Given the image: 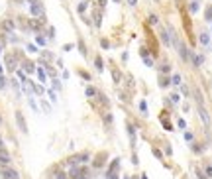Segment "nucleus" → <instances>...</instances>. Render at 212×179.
I'll return each mask as SVG.
<instances>
[{
	"mask_svg": "<svg viewBox=\"0 0 212 179\" xmlns=\"http://www.w3.org/2000/svg\"><path fill=\"white\" fill-rule=\"evenodd\" d=\"M77 10H79V12L83 14V12H85V10H86V4H85V2H83V4H79V8H77Z\"/></svg>",
	"mask_w": 212,
	"mask_h": 179,
	"instance_id": "39",
	"label": "nucleus"
},
{
	"mask_svg": "<svg viewBox=\"0 0 212 179\" xmlns=\"http://www.w3.org/2000/svg\"><path fill=\"white\" fill-rule=\"evenodd\" d=\"M200 43H202V45H208V43H210V36H208L206 32L200 33Z\"/></svg>",
	"mask_w": 212,
	"mask_h": 179,
	"instance_id": "16",
	"label": "nucleus"
},
{
	"mask_svg": "<svg viewBox=\"0 0 212 179\" xmlns=\"http://www.w3.org/2000/svg\"><path fill=\"white\" fill-rule=\"evenodd\" d=\"M2 28L8 30V32H12V30H14V22L12 20H4V22H2Z\"/></svg>",
	"mask_w": 212,
	"mask_h": 179,
	"instance_id": "17",
	"label": "nucleus"
},
{
	"mask_svg": "<svg viewBox=\"0 0 212 179\" xmlns=\"http://www.w3.org/2000/svg\"><path fill=\"white\" fill-rule=\"evenodd\" d=\"M86 97H96V93H98V91H96V89H94V87H86Z\"/></svg>",
	"mask_w": 212,
	"mask_h": 179,
	"instance_id": "18",
	"label": "nucleus"
},
{
	"mask_svg": "<svg viewBox=\"0 0 212 179\" xmlns=\"http://www.w3.org/2000/svg\"><path fill=\"white\" fill-rule=\"evenodd\" d=\"M159 36H161V41H163L165 45H171V43H173V38H171V33H169V30H167V28H161Z\"/></svg>",
	"mask_w": 212,
	"mask_h": 179,
	"instance_id": "4",
	"label": "nucleus"
},
{
	"mask_svg": "<svg viewBox=\"0 0 212 179\" xmlns=\"http://www.w3.org/2000/svg\"><path fill=\"white\" fill-rule=\"evenodd\" d=\"M37 75H40V81H41V83H43V81H45V73H43L41 69H37Z\"/></svg>",
	"mask_w": 212,
	"mask_h": 179,
	"instance_id": "37",
	"label": "nucleus"
},
{
	"mask_svg": "<svg viewBox=\"0 0 212 179\" xmlns=\"http://www.w3.org/2000/svg\"><path fill=\"white\" fill-rule=\"evenodd\" d=\"M30 26H32V28H35V30H37V28H40L41 24H40V22H37V20H30Z\"/></svg>",
	"mask_w": 212,
	"mask_h": 179,
	"instance_id": "33",
	"label": "nucleus"
},
{
	"mask_svg": "<svg viewBox=\"0 0 212 179\" xmlns=\"http://www.w3.org/2000/svg\"><path fill=\"white\" fill-rule=\"evenodd\" d=\"M120 99L124 100V102H130V100H128V94H126V93H120Z\"/></svg>",
	"mask_w": 212,
	"mask_h": 179,
	"instance_id": "42",
	"label": "nucleus"
},
{
	"mask_svg": "<svg viewBox=\"0 0 212 179\" xmlns=\"http://www.w3.org/2000/svg\"><path fill=\"white\" fill-rule=\"evenodd\" d=\"M100 45H102V47H110V41H108V40H102V41H100Z\"/></svg>",
	"mask_w": 212,
	"mask_h": 179,
	"instance_id": "43",
	"label": "nucleus"
},
{
	"mask_svg": "<svg viewBox=\"0 0 212 179\" xmlns=\"http://www.w3.org/2000/svg\"><path fill=\"white\" fill-rule=\"evenodd\" d=\"M177 124H179V128H185V126H187V122H185V120H183V118H181L179 122H177Z\"/></svg>",
	"mask_w": 212,
	"mask_h": 179,
	"instance_id": "45",
	"label": "nucleus"
},
{
	"mask_svg": "<svg viewBox=\"0 0 212 179\" xmlns=\"http://www.w3.org/2000/svg\"><path fill=\"white\" fill-rule=\"evenodd\" d=\"M4 87H6V79H4V77H0V89H4Z\"/></svg>",
	"mask_w": 212,
	"mask_h": 179,
	"instance_id": "44",
	"label": "nucleus"
},
{
	"mask_svg": "<svg viewBox=\"0 0 212 179\" xmlns=\"http://www.w3.org/2000/svg\"><path fill=\"white\" fill-rule=\"evenodd\" d=\"M0 148H2V138H0Z\"/></svg>",
	"mask_w": 212,
	"mask_h": 179,
	"instance_id": "54",
	"label": "nucleus"
},
{
	"mask_svg": "<svg viewBox=\"0 0 212 179\" xmlns=\"http://www.w3.org/2000/svg\"><path fill=\"white\" fill-rule=\"evenodd\" d=\"M181 91H183V94H189V89H187L185 85H181Z\"/></svg>",
	"mask_w": 212,
	"mask_h": 179,
	"instance_id": "48",
	"label": "nucleus"
},
{
	"mask_svg": "<svg viewBox=\"0 0 212 179\" xmlns=\"http://www.w3.org/2000/svg\"><path fill=\"white\" fill-rule=\"evenodd\" d=\"M147 22H149L151 26H155V24H157V16H155V14H149V18H147Z\"/></svg>",
	"mask_w": 212,
	"mask_h": 179,
	"instance_id": "23",
	"label": "nucleus"
},
{
	"mask_svg": "<svg viewBox=\"0 0 212 179\" xmlns=\"http://www.w3.org/2000/svg\"><path fill=\"white\" fill-rule=\"evenodd\" d=\"M163 126H165L167 130H173V126H171V122H169V120H163Z\"/></svg>",
	"mask_w": 212,
	"mask_h": 179,
	"instance_id": "38",
	"label": "nucleus"
},
{
	"mask_svg": "<svg viewBox=\"0 0 212 179\" xmlns=\"http://www.w3.org/2000/svg\"><path fill=\"white\" fill-rule=\"evenodd\" d=\"M192 152H194V153H200V152H202V148H200L199 144H192Z\"/></svg>",
	"mask_w": 212,
	"mask_h": 179,
	"instance_id": "32",
	"label": "nucleus"
},
{
	"mask_svg": "<svg viewBox=\"0 0 212 179\" xmlns=\"http://www.w3.org/2000/svg\"><path fill=\"white\" fill-rule=\"evenodd\" d=\"M6 67H8V71L16 69V55H6Z\"/></svg>",
	"mask_w": 212,
	"mask_h": 179,
	"instance_id": "9",
	"label": "nucleus"
},
{
	"mask_svg": "<svg viewBox=\"0 0 212 179\" xmlns=\"http://www.w3.org/2000/svg\"><path fill=\"white\" fill-rule=\"evenodd\" d=\"M102 161H106V153H104V152H100V153H98V158L94 159L93 166H94V167H102V166H104Z\"/></svg>",
	"mask_w": 212,
	"mask_h": 179,
	"instance_id": "11",
	"label": "nucleus"
},
{
	"mask_svg": "<svg viewBox=\"0 0 212 179\" xmlns=\"http://www.w3.org/2000/svg\"><path fill=\"white\" fill-rule=\"evenodd\" d=\"M173 43L177 45V49H179V55H181V59H183V61H189V59H191V53H189V49H187V45H185V43H183V41L179 40V38H177V36L173 38Z\"/></svg>",
	"mask_w": 212,
	"mask_h": 179,
	"instance_id": "1",
	"label": "nucleus"
},
{
	"mask_svg": "<svg viewBox=\"0 0 212 179\" xmlns=\"http://www.w3.org/2000/svg\"><path fill=\"white\" fill-rule=\"evenodd\" d=\"M171 100L173 102H179V94H171Z\"/></svg>",
	"mask_w": 212,
	"mask_h": 179,
	"instance_id": "47",
	"label": "nucleus"
},
{
	"mask_svg": "<svg viewBox=\"0 0 212 179\" xmlns=\"http://www.w3.org/2000/svg\"><path fill=\"white\" fill-rule=\"evenodd\" d=\"M199 116H200V120L204 122V126H210V114L206 112V108L202 104L199 106Z\"/></svg>",
	"mask_w": 212,
	"mask_h": 179,
	"instance_id": "5",
	"label": "nucleus"
},
{
	"mask_svg": "<svg viewBox=\"0 0 212 179\" xmlns=\"http://www.w3.org/2000/svg\"><path fill=\"white\" fill-rule=\"evenodd\" d=\"M196 175H199V179H206V175H204V173H202V171H200L199 167H196Z\"/></svg>",
	"mask_w": 212,
	"mask_h": 179,
	"instance_id": "40",
	"label": "nucleus"
},
{
	"mask_svg": "<svg viewBox=\"0 0 212 179\" xmlns=\"http://www.w3.org/2000/svg\"><path fill=\"white\" fill-rule=\"evenodd\" d=\"M126 83H128V87H130V89L134 87V79H132V75H128V77H126Z\"/></svg>",
	"mask_w": 212,
	"mask_h": 179,
	"instance_id": "34",
	"label": "nucleus"
},
{
	"mask_svg": "<svg viewBox=\"0 0 212 179\" xmlns=\"http://www.w3.org/2000/svg\"><path fill=\"white\" fill-rule=\"evenodd\" d=\"M194 99H196V102H199V106L202 104V94H200L199 91H194Z\"/></svg>",
	"mask_w": 212,
	"mask_h": 179,
	"instance_id": "27",
	"label": "nucleus"
},
{
	"mask_svg": "<svg viewBox=\"0 0 212 179\" xmlns=\"http://www.w3.org/2000/svg\"><path fill=\"white\" fill-rule=\"evenodd\" d=\"M16 122H18V126H20V130L24 134L28 132V126H26V120H24V116H22V112H16Z\"/></svg>",
	"mask_w": 212,
	"mask_h": 179,
	"instance_id": "7",
	"label": "nucleus"
},
{
	"mask_svg": "<svg viewBox=\"0 0 212 179\" xmlns=\"http://www.w3.org/2000/svg\"><path fill=\"white\" fill-rule=\"evenodd\" d=\"M79 179H85V177H79Z\"/></svg>",
	"mask_w": 212,
	"mask_h": 179,
	"instance_id": "56",
	"label": "nucleus"
},
{
	"mask_svg": "<svg viewBox=\"0 0 212 179\" xmlns=\"http://www.w3.org/2000/svg\"><path fill=\"white\" fill-rule=\"evenodd\" d=\"M69 175H67L65 171H55V179H67Z\"/></svg>",
	"mask_w": 212,
	"mask_h": 179,
	"instance_id": "22",
	"label": "nucleus"
},
{
	"mask_svg": "<svg viewBox=\"0 0 212 179\" xmlns=\"http://www.w3.org/2000/svg\"><path fill=\"white\" fill-rule=\"evenodd\" d=\"M153 156H155V158H159V159H161V158H163V153H161V152H159V150H153Z\"/></svg>",
	"mask_w": 212,
	"mask_h": 179,
	"instance_id": "41",
	"label": "nucleus"
},
{
	"mask_svg": "<svg viewBox=\"0 0 212 179\" xmlns=\"http://www.w3.org/2000/svg\"><path fill=\"white\" fill-rule=\"evenodd\" d=\"M139 179H147V175H146V173H143V175H141V177H139Z\"/></svg>",
	"mask_w": 212,
	"mask_h": 179,
	"instance_id": "52",
	"label": "nucleus"
},
{
	"mask_svg": "<svg viewBox=\"0 0 212 179\" xmlns=\"http://www.w3.org/2000/svg\"><path fill=\"white\" fill-rule=\"evenodd\" d=\"M106 179H118V175H116V171H108L106 173Z\"/></svg>",
	"mask_w": 212,
	"mask_h": 179,
	"instance_id": "30",
	"label": "nucleus"
},
{
	"mask_svg": "<svg viewBox=\"0 0 212 179\" xmlns=\"http://www.w3.org/2000/svg\"><path fill=\"white\" fill-rule=\"evenodd\" d=\"M98 6H100V8H104V6H106V0H98Z\"/></svg>",
	"mask_w": 212,
	"mask_h": 179,
	"instance_id": "50",
	"label": "nucleus"
},
{
	"mask_svg": "<svg viewBox=\"0 0 212 179\" xmlns=\"http://www.w3.org/2000/svg\"><path fill=\"white\" fill-rule=\"evenodd\" d=\"M28 2H32V4H33V2H40V0H28Z\"/></svg>",
	"mask_w": 212,
	"mask_h": 179,
	"instance_id": "53",
	"label": "nucleus"
},
{
	"mask_svg": "<svg viewBox=\"0 0 212 179\" xmlns=\"http://www.w3.org/2000/svg\"><path fill=\"white\" fill-rule=\"evenodd\" d=\"M30 10H32L33 16H43V6H41L40 2H33L32 6H30Z\"/></svg>",
	"mask_w": 212,
	"mask_h": 179,
	"instance_id": "6",
	"label": "nucleus"
},
{
	"mask_svg": "<svg viewBox=\"0 0 212 179\" xmlns=\"http://www.w3.org/2000/svg\"><path fill=\"white\" fill-rule=\"evenodd\" d=\"M159 71H161V75H167L169 71H171V67H169V63H163V65L159 67Z\"/></svg>",
	"mask_w": 212,
	"mask_h": 179,
	"instance_id": "20",
	"label": "nucleus"
},
{
	"mask_svg": "<svg viewBox=\"0 0 212 179\" xmlns=\"http://www.w3.org/2000/svg\"><path fill=\"white\" fill-rule=\"evenodd\" d=\"M35 41H37L40 45H45V38H43V36H37V38H35Z\"/></svg>",
	"mask_w": 212,
	"mask_h": 179,
	"instance_id": "31",
	"label": "nucleus"
},
{
	"mask_svg": "<svg viewBox=\"0 0 212 179\" xmlns=\"http://www.w3.org/2000/svg\"><path fill=\"white\" fill-rule=\"evenodd\" d=\"M100 20H102V16H100V12L96 10V12H94V24H96V26H100Z\"/></svg>",
	"mask_w": 212,
	"mask_h": 179,
	"instance_id": "25",
	"label": "nucleus"
},
{
	"mask_svg": "<svg viewBox=\"0 0 212 179\" xmlns=\"http://www.w3.org/2000/svg\"><path fill=\"white\" fill-rule=\"evenodd\" d=\"M185 140H189V142H191V140H192V134H191V132H185Z\"/></svg>",
	"mask_w": 212,
	"mask_h": 179,
	"instance_id": "46",
	"label": "nucleus"
},
{
	"mask_svg": "<svg viewBox=\"0 0 212 179\" xmlns=\"http://www.w3.org/2000/svg\"><path fill=\"white\" fill-rule=\"evenodd\" d=\"M88 161V152H81V153H75L73 158L67 159L69 166H79V163H86Z\"/></svg>",
	"mask_w": 212,
	"mask_h": 179,
	"instance_id": "3",
	"label": "nucleus"
},
{
	"mask_svg": "<svg viewBox=\"0 0 212 179\" xmlns=\"http://www.w3.org/2000/svg\"><path fill=\"white\" fill-rule=\"evenodd\" d=\"M22 67L26 69V73H33V71H35V65H33V63H32L30 59H26V61H24V63H22Z\"/></svg>",
	"mask_w": 212,
	"mask_h": 179,
	"instance_id": "13",
	"label": "nucleus"
},
{
	"mask_svg": "<svg viewBox=\"0 0 212 179\" xmlns=\"http://www.w3.org/2000/svg\"><path fill=\"white\" fill-rule=\"evenodd\" d=\"M206 175H208V177H210V175H212V167H210V166L206 167Z\"/></svg>",
	"mask_w": 212,
	"mask_h": 179,
	"instance_id": "49",
	"label": "nucleus"
},
{
	"mask_svg": "<svg viewBox=\"0 0 212 179\" xmlns=\"http://www.w3.org/2000/svg\"><path fill=\"white\" fill-rule=\"evenodd\" d=\"M199 6H200V4H199V0H194V2H191V6H189V10H191V12L194 14V12H199Z\"/></svg>",
	"mask_w": 212,
	"mask_h": 179,
	"instance_id": "19",
	"label": "nucleus"
},
{
	"mask_svg": "<svg viewBox=\"0 0 212 179\" xmlns=\"http://www.w3.org/2000/svg\"><path fill=\"white\" fill-rule=\"evenodd\" d=\"M126 128H128V136H130V142H132V146L136 148V130H134V126L128 122L126 124Z\"/></svg>",
	"mask_w": 212,
	"mask_h": 179,
	"instance_id": "10",
	"label": "nucleus"
},
{
	"mask_svg": "<svg viewBox=\"0 0 212 179\" xmlns=\"http://www.w3.org/2000/svg\"><path fill=\"white\" fill-rule=\"evenodd\" d=\"M191 57H192L194 67H200V65H202V61H204V57H202V55H199V53H191Z\"/></svg>",
	"mask_w": 212,
	"mask_h": 179,
	"instance_id": "12",
	"label": "nucleus"
},
{
	"mask_svg": "<svg viewBox=\"0 0 212 179\" xmlns=\"http://www.w3.org/2000/svg\"><path fill=\"white\" fill-rule=\"evenodd\" d=\"M79 49H81V53H83V55H86V47H85V43H83V41H79Z\"/></svg>",
	"mask_w": 212,
	"mask_h": 179,
	"instance_id": "35",
	"label": "nucleus"
},
{
	"mask_svg": "<svg viewBox=\"0 0 212 179\" xmlns=\"http://www.w3.org/2000/svg\"><path fill=\"white\" fill-rule=\"evenodd\" d=\"M0 163H2V166H8V163H10V153L4 150V146L0 148Z\"/></svg>",
	"mask_w": 212,
	"mask_h": 179,
	"instance_id": "8",
	"label": "nucleus"
},
{
	"mask_svg": "<svg viewBox=\"0 0 212 179\" xmlns=\"http://www.w3.org/2000/svg\"><path fill=\"white\" fill-rule=\"evenodd\" d=\"M94 65H96V69H98V71H102V69H104V65H102V57H96V59H94Z\"/></svg>",
	"mask_w": 212,
	"mask_h": 179,
	"instance_id": "21",
	"label": "nucleus"
},
{
	"mask_svg": "<svg viewBox=\"0 0 212 179\" xmlns=\"http://www.w3.org/2000/svg\"><path fill=\"white\" fill-rule=\"evenodd\" d=\"M118 166H120V159H114V161H112V166H110V169H108V171H116V169H118Z\"/></svg>",
	"mask_w": 212,
	"mask_h": 179,
	"instance_id": "24",
	"label": "nucleus"
},
{
	"mask_svg": "<svg viewBox=\"0 0 212 179\" xmlns=\"http://www.w3.org/2000/svg\"><path fill=\"white\" fill-rule=\"evenodd\" d=\"M143 63H146L147 67H153V59L149 57V55H147V57H143Z\"/></svg>",
	"mask_w": 212,
	"mask_h": 179,
	"instance_id": "29",
	"label": "nucleus"
},
{
	"mask_svg": "<svg viewBox=\"0 0 212 179\" xmlns=\"http://www.w3.org/2000/svg\"><path fill=\"white\" fill-rule=\"evenodd\" d=\"M114 2H120V0H114Z\"/></svg>",
	"mask_w": 212,
	"mask_h": 179,
	"instance_id": "55",
	"label": "nucleus"
},
{
	"mask_svg": "<svg viewBox=\"0 0 212 179\" xmlns=\"http://www.w3.org/2000/svg\"><path fill=\"white\" fill-rule=\"evenodd\" d=\"M171 83H173V85H179V87H181V77H179V75H173V77H171Z\"/></svg>",
	"mask_w": 212,
	"mask_h": 179,
	"instance_id": "26",
	"label": "nucleus"
},
{
	"mask_svg": "<svg viewBox=\"0 0 212 179\" xmlns=\"http://www.w3.org/2000/svg\"><path fill=\"white\" fill-rule=\"evenodd\" d=\"M169 85H171V79L165 77V75H161L159 77V87H169Z\"/></svg>",
	"mask_w": 212,
	"mask_h": 179,
	"instance_id": "15",
	"label": "nucleus"
},
{
	"mask_svg": "<svg viewBox=\"0 0 212 179\" xmlns=\"http://www.w3.org/2000/svg\"><path fill=\"white\" fill-rule=\"evenodd\" d=\"M112 79L116 85H120V81H122V73H120L118 69H112Z\"/></svg>",
	"mask_w": 212,
	"mask_h": 179,
	"instance_id": "14",
	"label": "nucleus"
},
{
	"mask_svg": "<svg viewBox=\"0 0 212 179\" xmlns=\"http://www.w3.org/2000/svg\"><path fill=\"white\" fill-rule=\"evenodd\" d=\"M136 2H138V0H128V4H130V6H136Z\"/></svg>",
	"mask_w": 212,
	"mask_h": 179,
	"instance_id": "51",
	"label": "nucleus"
},
{
	"mask_svg": "<svg viewBox=\"0 0 212 179\" xmlns=\"http://www.w3.org/2000/svg\"><path fill=\"white\" fill-rule=\"evenodd\" d=\"M155 2H159V0H155Z\"/></svg>",
	"mask_w": 212,
	"mask_h": 179,
	"instance_id": "57",
	"label": "nucleus"
},
{
	"mask_svg": "<svg viewBox=\"0 0 212 179\" xmlns=\"http://www.w3.org/2000/svg\"><path fill=\"white\" fill-rule=\"evenodd\" d=\"M0 175L2 179H20V173L16 169H12L10 166H2V163H0Z\"/></svg>",
	"mask_w": 212,
	"mask_h": 179,
	"instance_id": "2",
	"label": "nucleus"
},
{
	"mask_svg": "<svg viewBox=\"0 0 212 179\" xmlns=\"http://www.w3.org/2000/svg\"><path fill=\"white\" fill-rule=\"evenodd\" d=\"M139 108H141V112H143V114L147 112V104H146V102H143V100H141V102H139Z\"/></svg>",
	"mask_w": 212,
	"mask_h": 179,
	"instance_id": "36",
	"label": "nucleus"
},
{
	"mask_svg": "<svg viewBox=\"0 0 212 179\" xmlns=\"http://www.w3.org/2000/svg\"><path fill=\"white\" fill-rule=\"evenodd\" d=\"M204 16H206V20H208V22H212V6L206 8V14H204Z\"/></svg>",
	"mask_w": 212,
	"mask_h": 179,
	"instance_id": "28",
	"label": "nucleus"
}]
</instances>
